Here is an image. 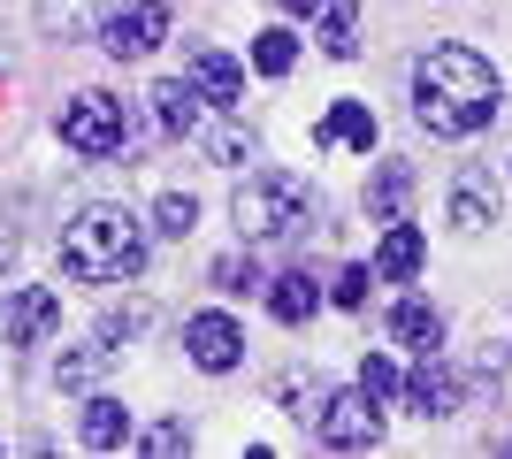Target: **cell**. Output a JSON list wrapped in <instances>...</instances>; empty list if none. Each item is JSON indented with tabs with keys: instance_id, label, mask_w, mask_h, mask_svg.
Instances as JSON below:
<instances>
[{
	"instance_id": "obj_1",
	"label": "cell",
	"mask_w": 512,
	"mask_h": 459,
	"mask_svg": "<svg viewBox=\"0 0 512 459\" xmlns=\"http://www.w3.org/2000/svg\"><path fill=\"white\" fill-rule=\"evenodd\" d=\"M497 100H505L497 69L459 39L428 46L421 62H413V115H421V131H436V138H474L497 115Z\"/></svg>"
},
{
	"instance_id": "obj_2",
	"label": "cell",
	"mask_w": 512,
	"mask_h": 459,
	"mask_svg": "<svg viewBox=\"0 0 512 459\" xmlns=\"http://www.w3.org/2000/svg\"><path fill=\"white\" fill-rule=\"evenodd\" d=\"M62 268L77 284H130L146 268V230L123 215V207H85V215L62 230Z\"/></svg>"
},
{
	"instance_id": "obj_3",
	"label": "cell",
	"mask_w": 512,
	"mask_h": 459,
	"mask_svg": "<svg viewBox=\"0 0 512 459\" xmlns=\"http://www.w3.org/2000/svg\"><path fill=\"white\" fill-rule=\"evenodd\" d=\"M230 222L245 245H268V238H299L314 222V184L291 169H253L245 184L230 192Z\"/></svg>"
},
{
	"instance_id": "obj_4",
	"label": "cell",
	"mask_w": 512,
	"mask_h": 459,
	"mask_svg": "<svg viewBox=\"0 0 512 459\" xmlns=\"http://www.w3.org/2000/svg\"><path fill=\"white\" fill-rule=\"evenodd\" d=\"M306 429H314L329 452H367V444H383V398L375 391H321Z\"/></svg>"
},
{
	"instance_id": "obj_5",
	"label": "cell",
	"mask_w": 512,
	"mask_h": 459,
	"mask_svg": "<svg viewBox=\"0 0 512 459\" xmlns=\"http://www.w3.org/2000/svg\"><path fill=\"white\" fill-rule=\"evenodd\" d=\"M62 138L77 153H123V138H130L123 100H115V92H77L62 108Z\"/></svg>"
},
{
	"instance_id": "obj_6",
	"label": "cell",
	"mask_w": 512,
	"mask_h": 459,
	"mask_svg": "<svg viewBox=\"0 0 512 459\" xmlns=\"http://www.w3.org/2000/svg\"><path fill=\"white\" fill-rule=\"evenodd\" d=\"M161 39H169V8H161V0H123V8L100 23V46L115 62H138V54H153Z\"/></svg>"
},
{
	"instance_id": "obj_7",
	"label": "cell",
	"mask_w": 512,
	"mask_h": 459,
	"mask_svg": "<svg viewBox=\"0 0 512 459\" xmlns=\"http://www.w3.org/2000/svg\"><path fill=\"white\" fill-rule=\"evenodd\" d=\"M0 329H8V352L23 345H46L54 329H62V299L39 284H16V291H0Z\"/></svg>"
},
{
	"instance_id": "obj_8",
	"label": "cell",
	"mask_w": 512,
	"mask_h": 459,
	"mask_svg": "<svg viewBox=\"0 0 512 459\" xmlns=\"http://www.w3.org/2000/svg\"><path fill=\"white\" fill-rule=\"evenodd\" d=\"M283 16H306L321 31V54H337V62L360 54V0H283Z\"/></svg>"
},
{
	"instance_id": "obj_9",
	"label": "cell",
	"mask_w": 512,
	"mask_h": 459,
	"mask_svg": "<svg viewBox=\"0 0 512 459\" xmlns=\"http://www.w3.org/2000/svg\"><path fill=\"white\" fill-rule=\"evenodd\" d=\"M184 352H192L207 375H230L237 360H245V329H237L230 314H192V322H184Z\"/></svg>"
},
{
	"instance_id": "obj_10",
	"label": "cell",
	"mask_w": 512,
	"mask_h": 459,
	"mask_svg": "<svg viewBox=\"0 0 512 459\" xmlns=\"http://www.w3.org/2000/svg\"><path fill=\"white\" fill-rule=\"evenodd\" d=\"M406 398H413V414H428V421L459 414V375L444 368V352H421V360H413V375H406Z\"/></svg>"
},
{
	"instance_id": "obj_11",
	"label": "cell",
	"mask_w": 512,
	"mask_h": 459,
	"mask_svg": "<svg viewBox=\"0 0 512 459\" xmlns=\"http://www.w3.org/2000/svg\"><path fill=\"white\" fill-rule=\"evenodd\" d=\"M192 85H199L207 108H237V100H245V69H237L222 46H192Z\"/></svg>"
},
{
	"instance_id": "obj_12",
	"label": "cell",
	"mask_w": 512,
	"mask_h": 459,
	"mask_svg": "<svg viewBox=\"0 0 512 459\" xmlns=\"http://www.w3.org/2000/svg\"><path fill=\"white\" fill-rule=\"evenodd\" d=\"M314 146H321V153H337V146L375 153V108H360V100H337V108L314 123Z\"/></svg>"
},
{
	"instance_id": "obj_13",
	"label": "cell",
	"mask_w": 512,
	"mask_h": 459,
	"mask_svg": "<svg viewBox=\"0 0 512 459\" xmlns=\"http://www.w3.org/2000/svg\"><path fill=\"white\" fill-rule=\"evenodd\" d=\"M123 0H39V31L46 39H92Z\"/></svg>"
},
{
	"instance_id": "obj_14",
	"label": "cell",
	"mask_w": 512,
	"mask_h": 459,
	"mask_svg": "<svg viewBox=\"0 0 512 459\" xmlns=\"http://www.w3.org/2000/svg\"><path fill=\"white\" fill-rule=\"evenodd\" d=\"M421 261H428L421 230L398 215V222L383 230V245H375V276H383V284H413V276H421Z\"/></svg>"
},
{
	"instance_id": "obj_15",
	"label": "cell",
	"mask_w": 512,
	"mask_h": 459,
	"mask_svg": "<svg viewBox=\"0 0 512 459\" xmlns=\"http://www.w3.org/2000/svg\"><path fill=\"white\" fill-rule=\"evenodd\" d=\"M199 115H207V100H199L192 77H161V85H153V123H161L169 138L199 131Z\"/></svg>"
},
{
	"instance_id": "obj_16",
	"label": "cell",
	"mask_w": 512,
	"mask_h": 459,
	"mask_svg": "<svg viewBox=\"0 0 512 459\" xmlns=\"http://www.w3.org/2000/svg\"><path fill=\"white\" fill-rule=\"evenodd\" d=\"M451 230H467V238L497 230V199H490V184H482V169H467L451 184Z\"/></svg>"
},
{
	"instance_id": "obj_17",
	"label": "cell",
	"mask_w": 512,
	"mask_h": 459,
	"mask_svg": "<svg viewBox=\"0 0 512 459\" xmlns=\"http://www.w3.org/2000/svg\"><path fill=\"white\" fill-rule=\"evenodd\" d=\"M390 337L413 345V352H436V345H444V314H436L428 299H398V306H390Z\"/></svg>"
},
{
	"instance_id": "obj_18",
	"label": "cell",
	"mask_w": 512,
	"mask_h": 459,
	"mask_svg": "<svg viewBox=\"0 0 512 459\" xmlns=\"http://www.w3.org/2000/svg\"><path fill=\"white\" fill-rule=\"evenodd\" d=\"M77 429H85L92 452H123L130 444V414L115 406V398H85V421H77Z\"/></svg>"
},
{
	"instance_id": "obj_19",
	"label": "cell",
	"mask_w": 512,
	"mask_h": 459,
	"mask_svg": "<svg viewBox=\"0 0 512 459\" xmlns=\"http://www.w3.org/2000/svg\"><path fill=\"white\" fill-rule=\"evenodd\" d=\"M406 199H413V169H406V161H383L375 184H367V215L398 222V215H406Z\"/></svg>"
},
{
	"instance_id": "obj_20",
	"label": "cell",
	"mask_w": 512,
	"mask_h": 459,
	"mask_svg": "<svg viewBox=\"0 0 512 459\" xmlns=\"http://www.w3.org/2000/svg\"><path fill=\"white\" fill-rule=\"evenodd\" d=\"M268 314L299 329L306 314H314V276H299V268H291V276H276V284H268Z\"/></svg>"
},
{
	"instance_id": "obj_21",
	"label": "cell",
	"mask_w": 512,
	"mask_h": 459,
	"mask_svg": "<svg viewBox=\"0 0 512 459\" xmlns=\"http://www.w3.org/2000/svg\"><path fill=\"white\" fill-rule=\"evenodd\" d=\"M153 230H161V238H192L199 230V199L192 192H161L153 199Z\"/></svg>"
},
{
	"instance_id": "obj_22",
	"label": "cell",
	"mask_w": 512,
	"mask_h": 459,
	"mask_svg": "<svg viewBox=\"0 0 512 459\" xmlns=\"http://www.w3.org/2000/svg\"><path fill=\"white\" fill-rule=\"evenodd\" d=\"M291 62H299V39H291V31H260L253 39V69L260 77H283Z\"/></svg>"
},
{
	"instance_id": "obj_23",
	"label": "cell",
	"mask_w": 512,
	"mask_h": 459,
	"mask_svg": "<svg viewBox=\"0 0 512 459\" xmlns=\"http://www.w3.org/2000/svg\"><path fill=\"white\" fill-rule=\"evenodd\" d=\"M100 360H107L100 345H77V352H62V368H54V383H62V391H85L92 375H100Z\"/></svg>"
},
{
	"instance_id": "obj_24",
	"label": "cell",
	"mask_w": 512,
	"mask_h": 459,
	"mask_svg": "<svg viewBox=\"0 0 512 459\" xmlns=\"http://www.w3.org/2000/svg\"><path fill=\"white\" fill-rule=\"evenodd\" d=\"M207 153H214V161H245V153H253V123H222V131H207Z\"/></svg>"
},
{
	"instance_id": "obj_25",
	"label": "cell",
	"mask_w": 512,
	"mask_h": 459,
	"mask_svg": "<svg viewBox=\"0 0 512 459\" xmlns=\"http://www.w3.org/2000/svg\"><path fill=\"white\" fill-rule=\"evenodd\" d=\"M146 452H153V459L192 452V429H184V421H161V429H146Z\"/></svg>"
},
{
	"instance_id": "obj_26",
	"label": "cell",
	"mask_w": 512,
	"mask_h": 459,
	"mask_svg": "<svg viewBox=\"0 0 512 459\" xmlns=\"http://www.w3.org/2000/svg\"><path fill=\"white\" fill-rule=\"evenodd\" d=\"M360 391H375V398H390V391H406V375L390 368V360H375V352H367V368H360Z\"/></svg>"
},
{
	"instance_id": "obj_27",
	"label": "cell",
	"mask_w": 512,
	"mask_h": 459,
	"mask_svg": "<svg viewBox=\"0 0 512 459\" xmlns=\"http://www.w3.org/2000/svg\"><path fill=\"white\" fill-rule=\"evenodd\" d=\"M367 284H375L367 268H344V276H337V306H367Z\"/></svg>"
},
{
	"instance_id": "obj_28",
	"label": "cell",
	"mask_w": 512,
	"mask_h": 459,
	"mask_svg": "<svg viewBox=\"0 0 512 459\" xmlns=\"http://www.w3.org/2000/svg\"><path fill=\"white\" fill-rule=\"evenodd\" d=\"M214 284H230V291H245V284H253V268H245V261H222V268H214Z\"/></svg>"
}]
</instances>
